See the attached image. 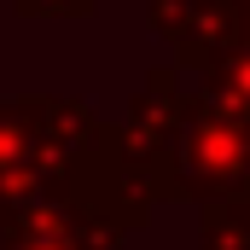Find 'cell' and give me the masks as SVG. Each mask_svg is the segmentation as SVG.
I'll list each match as a JSON object with an SVG mask.
<instances>
[{"label":"cell","mask_w":250,"mask_h":250,"mask_svg":"<svg viewBox=\"0 0 250 250\" xmlns=\"http://www.w3.org/2000/svg\"><path fill=\"white\" fill-rule=\"evenodd\" d=\"M123 233L128 227L87 204H0V250H123Z\"/></svg>","instance_id":"2"},{"label":"cell","mask_w":250,"mask_h":250,"mask_svg":"<svg viewBox=\"0 0 250 250\" xmlns=\"http://www.w3.org/2000/svg\"><path fill=\"white\" fill-rule=\"evenodd\" d=\"M163 192L198 204H233L250 192V111H233L221 99L198 105L163 157Z\"/></svg>","instance_id":"1"},{"label":"cell","mask_w":250,"mask_h":250,"mask_svg":"<svg viewBox=\"0 0 250 250\" xmlns=\"http://www.w3.org/2000/svg\"><path fill=\"white\" fill-rule=\"evenodd\" d=\"M204 250H250V227L233 204H204Z\"/></svg>","instance_id":"3"},{"label":"cell","mask_w":250,"mask_h":250,"mask_svg":"<svg viewBox=\"0 0 250 250\" xmlns=\"http://www.w3.org/2000/svg\"><path fill=\"white\" fill-rule=\"evenodd\" d=\"M233 209L245 215V227H250V192H239V198H233Z\"/></svg>","instance_id":"4"}]
</instances>
